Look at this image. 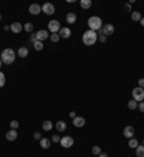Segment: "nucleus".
Instances as JSON below:
<instances>
[{"instance_id":"obj_1","label":"nucleus","mask_w":144,"mask_h":157,"mask_svg":"<svg viewBox=\"0 0 144 157\" xmlns=\"http://www.w3.org/2000/svg\"><path fill=\"white\" fill-rule=\"evenodd\" d=\"M82 42L85 46H92L95 45V42H98V33L94 30H86L82 35Z\"/></svg>"},{"instance_id":"obj_2","label":"nucleus","mask_w":144,"mask_h":157,"mask_svg":"<svg viewBox=\"0 0 144 157\" xmlns=\"http://www.w3.org/2000/svg\"><path fill=\"white\" fill-rule=\"evenodd\" d=\"M0 59H2L3 64L10 65V64H13L14 59H16V53H14L13 49L6 48V49H3V52H2V55H0Z\"/></svg>"},{"instance_id":"obj_3","label":"nucleus","mask_w":144,"mask_h":157,"mask_svg":"<svg viewBox=\"0 0 144 157\" xmlns=\"http://www.w3.org/2000/svg\"><path fill=\"white\" fill-rule=\"evenodd\" d=\"M88 27H89V30H94V32L99 30L102 27V19L98 16H91L88 19Z\"/></svg>"},{"instance_id":"obj_4","label":"nucleus","mask_w":144,"mask_h":157,"mask_svg":"<svg viewBox=\"0 0 144 157\" xmlns=\"http://www.w3.org/2000/svg\"><path fill=\"white\" fill-rule=\"evenodd\" d=\"M131 95H133V99H134V101L141 102V101L144 99V88H140V86L134 88L133 92H131Z\"/></svg>"},{"instance_id":"obj_5","label":"nucleus","mask_w":144,"mask_h":157,"mask_svg":"<svg viewBox=\"0 0 144 157\" xmlns=\"http://www.w3.org/2000/svg\"><path fill=\"white\" fill-rule=\"evenodd\" d=\"M59 143H61V146H62L64 149H71L75 141H74V138H72L71 136H64V137L61 138V141H59Z\"/></svg>"},{"instance_id":"obj_6","label":"nucleus","mask_w":144,"mask_h":157,"mask_svg":"<svg viewBox=\"0 0 144 157\" xmlns=\"http://www.w3.org/2000/svg\"><path fill=\"white\" fill-rule=\"evenodd\" d=\"M48 30L51 33H59V30H61V23H59L58 20H51L48 23Z\"/></svg>"},{"instance_id":"obj_7","label":"nucleus","mask_w":144,"mask_h":157,"mask_svg":"<svg viewBox=\"0 0 144 157\" xmlns=\"http://www.w3.org/2000/svg\"><path fill=\"white\" fill-rule=\"evenodd\" d=\"M42 12L48 16H51V14L55 13V6L52 3H45V5H42Z\"/></svg>"},{"instance_id":"obj_8","label":"nucleus","mask_w":144,"mask_h":157,"mask_svg":"<svg viewBox=\"0 0 144 157\" xmlns=\"http://www.w3.org/2000/svg\"><path fill=\"white\" fill-rule=\"evenodd\" d=\"M36 39L39 40V42H43V40L49 39V32L46 30V29H40L36 32Z\"/></svg>"},{"instance_id":"obj_9","label":"nucleus","mask_w":144,"mask_h":157,"mask_svg":"<svg viewBox=\"0 0 144 157\" xmlns=\"http://www.w3.org/2000/svg\"><path fill=\"white\" fill-rule=\"evenodd\" d=\"M40 12H42V6L38 5V3H32V5L29 6V13L33 14V16H38Z\"/></svg>"},{"instance_id":"obj_10","label":"nucleus","mask_w":144,"mask_h":157,"mask_svg":"<svg viewBox=\"0 0 144 157\" xmlns=\"http://www.w3.org/2000/svg\"><path fill=\"white\" fill-rule=\"evenodd\" d=\"M114 30H115V27H114V25H111V23H108V25H105V26L101 27V33L105 35V36H110V35H112Z\"/></svg>"},{"instance_id":"obj_11","label":"nucleus","mask_w":144,"mask_h":157,"mask_svg":"<svg viewBox=\"0 0 144 157\" xmlns=\"http://www.w3.org/2000/svg\"><path fill=\"white\" fill-rule=\"evenodd\" d=\"M134 133H136V131H134V127H133V125H127V127H124V131H123L124 137L128 138V140L134 137Z\"/></svg>"},{"instance_id":"obj_12","label":"nucleus","mask_w":144,"mask_h":157,"mask_svg":"<svg viewBox=\"0 0 144 157\" xmlns=\"http://www.w3.org/2000/svg\"><path fill=\"white\" fill-rule=\"evenodd\" d=\"M72 124L75 125L77 128H81V127H84V125H85V118H84V117H78V115H77V117L72 120Z\"/></svg>"},{"instance_id":"obj_13","label":"nucleus","mask_w":144,"mask_h":157,"mask_svg":"<svg viewBox=\"0 0 144 157\" xmlns=\"http://www.w3.org/2000/svg\"><path fill=\"white\" fill-rule=\"evenodd\" d=\"M71 29L69 27H61V30H59V36L62 38V39H68V38H71Z\"/></svg>"},{"instance_id":"obj_14","label":"nucleus","mask_w":144,"mask_h":157,"mask_svg":"<svg viewBox=\"0 0 144 157\" xmlns=\"http://www.w3.org/2000/svg\"><path fill=\"white\" fill-rule=\"evenodd\" d=\"M16 138H17V131L10 128V130L6 133V140H9V141H14Z\"/></svg>"},{"instance_id":"obj_15","label":"nucleus","mask_w":144,"mask_h":157,"mask_svg":"<svg viewBox=\"0 0 144 157\" xmlns=\"http://www.w3.org/2000/svg\"><path fill=\"white\" fill-rule=\"evenodd\" d=\"M10 30H12L13 33H20L22 30H23V26L20 25L19 22H14V23L10 25Z\"/></svg>"},{"instance_id":"obj_16","label":"nucleus","mask_w":144,"mask_h":157,"mask_svg":"<svg viewBox=\"0 0 144 157\" xmlns=\"http://www.w3.org/2000/svg\"><path fill=\"white\" fill-rule=\"evenodd\" d=\"M51 143H52V141H51L49 138H42V140H40V141H39L40 147H42L43 150H48V149L51 147Z\"/></svg>"},{"instance_id":"obj_17","label":"nucleus","mask_w":144,"mask_h":157,"mask_svg":"<svg viewBox=\"0 0 144 157\" xmlns=\"http://www.w3.org/2000/svg\"><path fill=\"white\" fill-rule=\"evenodd\" d=\"M42 128H43L45 131H51L53 128L52 121H51V120H45V121L42 123Z\"/></svg>"},{"instance_id":"obj_18","label":"nucleus","mask_w":144,"mask_h":157,"mask_svg":"<svg viewBox=\"0 0 144 157\" xmlns=\"http://www.w3.org/2000/svg\"><path fill=\"white\" fill-rule=\"evenodd\" d=\"M17 55H19L20 58H26L27 55H29V49H27L26 46H22V48H19V51H17Z\"/></svg>"},{"instance_id":"obj_19","label":"nucleus","mask_w":144,"mask_h":157,"mask_svg":"<svg viewBox=\"0 0 144 157\" xmlns=\"http://www.w3.org/2000/svg\"><path fill=\"white\" fill-rule=\"evenodd\" d=\"M55 127H56V130H58L59 133H62V131H65V130H66V123L61 120V121H58V123L55 124Z\"/></svg>"},{"instance_id":"obj_20","label":"nucleus","mask_w":144,"mask_h":157,"mask_svg":"<svg viewBox=\"0 0 144 157\" xmlns=\"http://www.w3.org/2000/svg\"><path fill=\"white\" fill-rule=\"evenodd\" d=\"M138 146H140V143H138L137 138L133 137V138H130V140H128V147H130V149H134V150H136Z\"/></svg>"},{"instance_id":"obj_21","label":"nucleus","mask_w":144,"mask_h":157,"mask_svg":"<svg viewBox=\"0 0 144 157\" xmlns=\"http://www.w3.org/2000/svg\"><path fill=\"white\" fill-rule=\"evenodd\" d=\"M66 22H68L69 25H74V23L77 22V14L75 13H68L66 14Z\"/></svg>"},{"instance_id":"obj_22","label":"nucleus","mask_w":144,"mask_h":157,"mask_svg":"<svg viewBox=\"0 0 144 157\" xmlns=\"http://www.w3.org/2000/svg\"><path fill=\"white\" fill-rule=\"evenodd\" d=\"M91 6H92V2L91 0H81V7L82 9H91Z\"/></svg>"},{"instance_id":"obj_23","label":"nucleus","mask_w":144,"mask_h":157,"mask_svg":"<svg viewBox=\"0 0 144 157\" xmlns=\"http://www.w3.org/2000/svg\"><path fill=\"white\" fill-rule=\"evenodd\" d=\"M131 19L134 22H140L141 20V13L140 12H131Z\"/></svg>"},{"instance_id":"obj_24","label":"nucleus","mask_w":144,"mask_h":157,"mask_svg":"<svg viewBox=\"0 0 144 157\" xmlns=\"http://www.w3.org/2000/svg\"><path fill=\"white\" fill-rule=\"evenodd\" d=\"M136 156L144 157V146H138L137 149H136Z\"/></svg>"},{"instance_id":"obj_25","label":"nucleus","mask_w":144,"mask_h":157,"mask_svg":"<svg viewBox=\"0 0 144 157\" xmlns=\"http://www.w3.org/2000/svg\"><path fill=\"white\" fill-rule=\"evenodd\" d=\"M127 105H128V108H130V110H137L138 102H137V101H134V99H130Z\"/></svg>"},{"instance_id":"obj_26","label":"nucleus","mask_w":144,"mask_h":157,"mask_svg":"<svg viewBox=\"0 0 144 157\" xmlns=\"http://www.w3.org/2000/svg\"><path fill=\"white\" fill-rule=\"evenodd\" d=\"M33 48H35V51H42V49H43V42L36 40V42L33 43Z\"/></svg>"},{"instance_id":"obj_27","label":"nucleus","mask_w":144,"mask_h":157,"mask_svg":"<svg viewBox=\"0 0 144 157\" xmlns=\"http://www.w3.org/2000/svg\"><path fill=\"white\" fill-rule=\"evenodd\" d=\"M23 30H26L27 33H32L33 32V25L32 23H25V25H23Z\"/></svg>"},{"instance_id":"obj_28","label":"nucleus","mask_w":144,"mask_h":157,"mask_svg":"<svg viewBox=\"0 0 144 157\" xmlns=\"http://www.w3.org/2000/svg\"><path fill=\"white\" fill-rule=\"evenodd\" d=\"M59 39H61L59 33H52V35H51V42H53V43H56V42H59Z\"/></svg>"},{"instance_id":"obj_29","label":"nucleus","mask_w":144,"mask_h":157,"mask_svg":"<svg viewBox=\"0 0 144 157\" xmlns=\"http://www.w3.org/2000/svg\"><path fill=\"white\" fill-rule=\"evenodd\" d=\"M91 151L94 156H98V154H101V147H99V146H94Z\"/></svg>"},{"instance_id":"obj_30","label":"nucleus","mask_w":144,"mask_h":157,"mask_svg":"<svg viewBox=\"0 0 144 157\" xmlns=\"http://www.w3.org/2000/svg\"><path fill=\"white\" fill-rule=\"evenodd\" d=\"M5 84H6V77H5L3 72H0V88H3Z\"/></svg>"},{"instance_id":"obj_31","label":"nucleus","mask_w":144,"mask_h":157,"mask_svg":"<svg viewBox=\"0 0 144 157\" xmlns=\"http://www.w3.org/2000/svg\"><path fill=\"white\" fill-rule=\"evenodd\" d=\"M17 127H19V121H16V120L10 121V128L12 130H17Z\"/></svg>"},{"instance_id":"obj_32","label":"nucleus","mask_w":144,"mask_h":157,"mask_svg":"<svg viewBox=\"0 0 144 157\" xmlns=\"http://www.w3.org/2000/svg\"><path fill=\"white\" fill-rule=\"evenodd\" d=\"M98 40H99V42H102V43H105V42H107V36H105V35H102V33H101V30H99V35H98Z\"/></svg>"},{"instance_id":"obj_33","label":"nucleus","mask_w":144,"mask_h":157,"mask_svg":"<svg viewBox=\"0 0 144 157\" xmlns=\"http://www.w3.org/2000/svg\"><path fill=\"white\" fill-rule=\"evenodd\" d=\"M51 141H52V143H59V141H61V137H59L58 134H53L52 140H51Z\"/></svg>"},{"instance_id":"obj_34","label":"nucleus","mask_w":144,"mask_h":157,"mask_svg":"<svg viewBox=\"0 0 144 157\" xmlns=\"http://www.w3.org/2000/svg\"><path fill=\"white\" fill-rule=\"evenodd\" d=\"M33 138H35V140H39V141H40L43 137H42V134H40V133H38V131H36V133H33Z\"/></svg>"},{"instance_id":"obj_35","label":"nucleus","mask_w":144,"mask_h":157,"mask_svg":"<svg viewBox=\"0 0 144 157\" xmlns=\"http://www.w3.org/2000/svg\"><path fill=\"white\" fill-rule=\"evenodd\" d=\"M29 40H30V42H32V43H35V42H36V33H30V38H29Z\"/></svg>"},{"instance_id":"obj_36","label":"nucleus","mask_w":144,"mask_h":157,"mask_svg":"<svg viewBox=\"0 0 144 157\" xmlns=\"http://www.w3.org/2000/svg\"><path fill=\"white\" fill-rule=\"evenodd\" d=\"M137 110H140V111H141V112H144V101H141V102H138Z\"/></svg>"},{"instance_id":"obj_37","label":"nucleus","mask_w":144,"mask_h":157,"mask_svg":"<svg viewBox=\"0 0 144 157\" xmlns=\"http://www.w3.org/2000/svg\"><path fill=\"white\" fill-rule=\"evenodd\" d=\"M124 10H125V12H131V5H130V3H125Z\"/></svg>"},{"instance_id":"obj_38","label":"nucleus","mask_w":144,"mask_h":157,"mask_svg":"<svg viewBox=\"0 0 144 157\" xmlns=\"http://www.w3.org/2000/svg\"><path fill=\"white\" fill-rule=\"evenodd\" d=\"M138 86H140V88H144V78L138 79Z\"/></svg>"},{"instance_id":"obj_39","label":"nucleus","mask_w":144,"mask_h":157,"mask_svg":"<svg viewBox=\"0 0 144 157\" xmlns=\"http://www.w3.org/2000/svg\"><path fill=\"white\" fill-rule=\"evenodd\" d=\"M69 117H71L72 120H74V118L77 117V112H75V111H71V112H69Z\"/></svg>"},{"instance_id":"obj_40","label":"nucleus","mask_w":144,"mask_h":157,"mask_svg":"<svg viewBox=\"0 0 144 157\" xmlns=\"http://www.w3.org/2000/svg\"><path fill=\"white\" fill-rule=\"evenodd\" d=\"M98 157H108V156H107L105 153H101V154H98Z\"/></svg>"},{"instance_id":"obj_41","label":"nucleus","mask_w":144,"mask_h":157,"mask_svg":"<svg viewBox=\"0 0 144 157\" xmlns=\"http://www.w3.org/2000/svg\"><path fill=\"white\" fill-rule=\"evenodd\" d=\"M140 23H141V26H144V17H141V20H140Z\"/></svg>"},{"instance_id":"obj_42","label":"nucleus","mask_w":144,"mask_h":157,"mask_svg":"<svg viewBox=\"0 0 144 157\" xmlns=\"http://www.w3.org/2000/svg\"><path fill=\"white\" fill-rule=\"evenodd\" d=\"M2 65H3V62H2V59H0V68H2Z\"/></svg>"},{"instance_id":"obj_43","label":"nucleus","mask_w":144,"mask_h":157,"mask_svg":"<svg viewBox=\"0 0 144 157\" xmlns=\"http://www.w3.org/2000/svg\"><path fill=\"white\" fill-rule=\"evenodd\" d=\"M0 20H2V13H0Z\"/></svg>"},{"instance_id":"obj_44","label":"nucleus","mask_w":144,"mask_h":157,"mask_svg":"<svg viewBox=\"0 0 144 157\" xmlns=\"http://www.w3.org/2000/svg\"><path fill=\"white\" fill-rule=\"evenodd\" d=\"M143 146H144V140H143Z\"/></svg>"},{"instance_id":"obj_45","label":"nucleus","mask_w":144,"mask_h":157,"mask_svg":"<svg viewBox=\"0 0 144 157\" xmlns=\"http://www.w3.org/2000/svg\"><path fill=\"white\" fill-rule=\"evenodd\" d=\"M143 78H144V77H143Z\"/></svg>"}]
</instances>
